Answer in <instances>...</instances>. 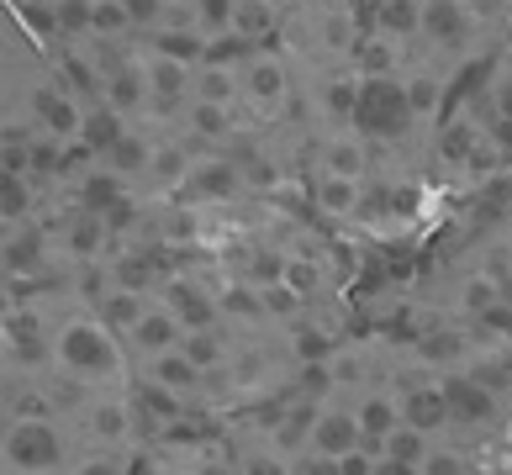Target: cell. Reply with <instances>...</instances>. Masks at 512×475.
Wrapping results in <instances>:
<instances>
[{
	"mask_svg": "<svg viewBox=\"0 0 512 475\" xmlns=\"http://www.w3.org/2000/svg\"><path fill=\"white\" fill-rule=\"evenodd\" d=\"M338 470H344V475H375V470H370V454H365V449H349L344 460H338Z\"/></svg>",
	"mask_w": 512,
	"mask_h": 475,
	"instance_id": "8992f818",
	"label": "cell"
},
{
	"mask_svg": "<svg viewBox=\"0 0 512 475\" xmlns=\"http://www.w3.org/2000/svg\"><path fill=\"white\" fill-rule=\"evenodd\" d=\"M428 475H460V465L454 460H428Z\"/></svg>",
	"mask_w": 512,
	"mask_h": 475,
	"instance_id": "9c48e42d",
	"label": "cell"
},
{
	"mask_svg": "<svg viewBox=\"0 0 512 475\" xmlns=\"http://www.w3.org/2000/svg\"><path fill=\"white\" fill-rule=\"evenodd\" d=\"M444 402H449L454 417H470V423L491 417V391L481 386V380H449V386H444Z\"/></svg>",
	"mask_w": 512,
	"mask_h": 475,
	"instance_id": "7a4b0ae2",
	"label": "cell"
},
{
	"mask_svg": "<svg viewBox=\"0 0 512 475\" xmlns=\"http://www.w3.org/2000/svg\"><path fill=\"white\" fill-rule=\"evenodd\" d=\"M375 475H417V465H402V460H381Z\"/></svg>",
	"mask_w": 512,
	"mask_h": 475,
	"instance_id": "ba28073f",
	"label": "cell"
},
{
	"mask_svg": "<svg viewBox=\"0 0 512 475\" xmlns=\"http://www.w3.org/2000/svg\"><path fill=\"white\" fill-rule=\"evenodd\" d=\"M486 322H491V333H512V312H507V307H491Z\"/></svg>",
	"mask_w": 512,
	"mask_h": 475,
	"instance_id": "52a82bcc",
	"label": "cell"
},
{
	"mask_svg": "<svg viewBox=\"0 0 512 475\" xmlns=\"http://www.w3.org/2000/svg\"><path fill=\"white\" fill-rule=\"evenodd\" d=\"M354 417H359V433H365L370 444H386L391 433H396V407L381 402V396H375V402H365V412H354Z\"/></svg>",
	"mask_w": 512,
	"mask_h": 475,
	"instance_id": "277c9868",
	"label": "cell"
},
{
	"mask_svg": "<svg viewBox=\"0 0 512 475\" xmlns=\"http://www.w3.org/2000/svg\"><path fill=\"white\" fill-rule=\"evenodd\" d=\"M444 417H449L444 386H439V391H412V396H407V428L423 433V428H439Z\"/></svg>",
	"mask_w": 512,
	"mask_h": 475,
	"instance_id": "3957f363",
	"label": "cell"
},
{
	"mask_svg": "<svg viewBox=\"0 0 512 475\" xmlns=\"http://www.w3.org/2000/svg\"><path fill=\"white\" fill-rule=\"evenodd\" d=\"M386 460L417 465V460H423V433H417V428H396L391 439H386Z\"/></svg>",
	"mask_w": 512,
	"mask_h": 475,
	"instance_id": "5b68a950",
	"label": "cell"
},
{
	"mask_svg": "<svg viewBox=\"0 0 512 475\" xmlns=\"http://www.w3.org/2000/svg\"><path fill=\"white\" fill-rule=\"evenodd\" d=\"M507 370H512V365H507Z\"/></svg>",
	"mask_w": 512,
	"mask_h": 475,
	"instance_id": "30bf717a",
	"label": "cell"
},
{
	"mask_svg": "<svg viewBox=\"0 0 512 475\" xmlns=\"http://www.w3.org/2000/svg\"><path fill=\"white\" fill-rule=\"evenodd\" d=\"M359 417L354 412H322L312 423V454H328V460H344L349 449H359Z\"/></svg>",
	"mask_w": 512,
	"mask_h": 475,
	"instance_id": "6da1fadb",
	"label": "cell"
}]
</instances>
